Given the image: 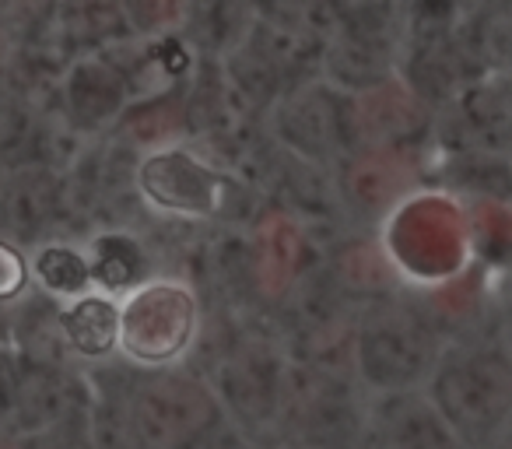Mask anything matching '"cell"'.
Returning a JSON list of instances; mask_svg holds the SVG:
<instances>
[{
    "instance_id": "6da1fadb",
    "label": "cell",
    "mask_w": 512,
    "mask_h": 449,
    "mask_svg": "<svg viewBox=\"0 0 512 449\" xmlns=\"http://www.w3.org/2000/svg\"><path fill=\"white\" fill-rule=\"evenodd\" d=\"M64 330L81 355H106L120 334V309L109 299L88 295L64 313Z\"/></svg>"
},
{
    "instance_id": "7a4b0ae2",
    "label": "cell",
    "mask_w": 512,
    "mask_h": 449,
    "mask_svg": "<svg viewBox=\"0 0 512 449\" xmlns=\"http://www.w3.org/2000/svg\"><path fill=\"white\" fill-rule=\"evenodd\" d=\"M36 274L50 292H60V295H78L81 288L92 281V271H88L85 260L74 250H64V246H50V250L39 253Z\"/></svg>"
},
{
    "instance_id": "3957f363",
    "label": "cell",
    "mask_w": 512,
    "mask_h": 449,
    "mask_svg": "<svg viewBox=\"0 0 512 449\" xmlns=\"http://www.w3.org/2000/svg\"><path fill=\"white\" fill-rule=\"evenodd\" d=\"M25 278H29V267H25L22 253L11 250L8 243H0V302L15 299L25 288Z\"/></svg>"
}]
</instances>
